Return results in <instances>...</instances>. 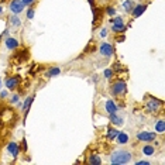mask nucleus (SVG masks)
Listing matches in <instances>:
<instances>
[{"mask_svg": "<svg viewBox=\"0 0 165 165\" xmlns=\"http://www.w3.org/2000/svg\"><path fill=\"white\" fill-rule=\"evenodd\" d=\"M131 160V153L127 150H117L111 154L110 162L114 165H121V164H127Z\"/></svg>", "mask_w": 165, "mask_h": 165, "instance_id": "f257e3e1", "label": "nucleus"}, {"mask_svg": "<svg viewBox=\"0 0 165 165\" xmlns=\"http://www.w3.org/2000/svg\"><path fill=\"white\" fill-rule=\"evenodd\" d=\"M126 91H127V85H126V82H123V81H117V82H114L111 85V93L116 96L124 95Z\"/></svg>", "mask_w": 165, "mask_h": 165, "instance_id": "f03ea898", "label": "nucleus"}, {"mask_svg": "<svg viewBox=\"0 0 165 165\" xmlns=\"http://www.w3.org/2000/svg\"><path fill=\"white\" fill-rule=\"evenodd\" d=\"M157 138V133H151V131H140L137 133V140L143 141V143H151Z\"/></svg>", "mask_w": 165, "mask_h": 165, "instance_id": "7ed1b4c3", "label": "nucleus"}, {"mask_svg": "<svg viewBox=\"0 0 165 165\" xmlns=\"http://www.w3.org/2000/svg\"><path fill=\"white\" fill-rule=\"evenodd\" d=\"M8 10L13 13V14H20V13H23V10H24V3L21 2V0H12V3L8 4Z\"/></svg>", "mask_w": 165, "mask_h": 165, "instance_id": "20e7f679", "label": "nucleus"}, {"mask_svg": "<svg viewBox=\"0 0 165 165\" xmlns=\"http://www.w3.org/2000/svg\"><path fill=\"white\" fill-rule=\"evenodd\" d=\"M99 52L103 57H111L113 55V47L109 44V42H102L99 47Z\"/></svg>", "mask_w": 165, "mask_h": 165, "instance_id": "39448f33", "label": "nucleus"}, {"mask_svg": "<svg viewBox=\"0 0 165 165\" xmlns=\"http://www.w3.org/2000/svg\"><path fill=\"white\" fill-rule=\"evenodd\" d=\"M162 104L161 100L158 99H150L148 104H147V109H148V111H157L158 109H160V106Z\"/></svg>", "mask_w": 165, "mask_h": 165, "instance_id": "423d86ee", "label": "nucleus"}, {"mask_svg": "<svg viewBox=\"0 0 165 165\" xmlns=\"http://www.w3.org/2000/svg\"><path fill=\"white\" fill-rule=\"evenodd\" d=\"M7 151L10 154H12V157H18V153H20V147H18V144H16V143H8L7 144Z\"/></svg>", "mask_w": 165, "mask_h": 165, "instance_id": "0eeeda50", "label": "nucleus"}, {"mask_svg": "<svg viewBox=\"0 0 165 165\" xmlns=\"http://www.w3.org/2000/svg\"><path fill=\"white\" fill-rule=\"evenodd\" d=\"M17 86H18V78H17V76L7 78V81H6V87H7L8 91H13V89H16Z\"/></svg>", "mask_w": 165, "mask_h": 165, "instance_id": "6e6552de", "label": "nucleus"}, {"mask_svg": "<svg viewBox=\"0 0 165 165\" xmlns=\"http://www.w3.org/2000/svg\"><path fill=\"white\" fill-rule=\"evenodd\" d=\"M104 110L107 111L109 114H111V113H117L119 107L116 106V103L113 102V100H107V102L104 103Z\"/></svg>", "mask_w": 165, "mask_h": 165, "instance_id": "1a4fd4ad", "label": "nucleus"}, {"mask_svg": "<svg viewBox=\"0 0 165 165\" xmlns=\"http://www.w3.org/2000/svg\"><path fill=\"white\" fill-rule=\"evenodd\" d=\"M145 6L144 4H137V6H134V8L131 10V13H133V17H140L143 13H144V10H145Z\"/></svg>", "mask_w": 165, "mask_h": 165, "instance_id": "9d476101", "label": "nucleus"}, {"mask_svg": "<svg viewBox=\"0 0 165 165\" xmlns=\"http://www.w3.org/2000/svg\"><path fill=\"white\" fill-rule=\"evenodd\" d=\"M6 47H7L8 50H16L17 47H18V41H17L16 38H12V37H8L6 38Z\"/></svg>", "mask_w": 165, "mask_h": 165, "instance_id": "9b49d317", "label": "nucleus"}, {"mask_svg": "<svg viewBox=\"0 0 165 165\" xmlns=\"http://www.w3.org/2000/svg\"><path fill=\"white\" fill-rule=\"evenodd\" d=\"M126 30V25H124V21H120V23H113V27H111V31L114 33H123Z\"/></svg>", "mask_w": 165, "mask_h": 165, "instance_id": "f8f14e48", "label": "nucleus"}, {"mask_svg": "<svg viewBox=\"0 0 165 165\" xmlns=\"http://www.w3.org/2000/svg\"><path fill=\"white\" fill-rule=\"evenodd\" d=\"M109 116H110V121L114 124V126H121V124L124 123L123 119H121V117H119L116 113H111V114H109Z\"/></svg>", "mask_w": 165, "mask_h": 165, "instance_id": "ddd939ff", "label": "nucleus"}, {"mask_svg": "<svg viewBox=\"0 0 165 165\" xmlns=\"http://www.w3.org/2000/svg\"><path fill=\"white\" fill-rule=\"evenodd\" d=\"M143 154L144 155H154L155 154V147L151 144H147L143 147Z\"/></svg>", "mask_w": 165, "mask_h": 165, "instance_id": "4468645a", "label": "nucleus"}, {"mask_svg": "<svg viewBox=\"0 0 165 165\" xmlns=\"http://www.w3.org/2000/svg\"><path fill=\"white\" fill-rule=\"evenodd\" d=\"M33 100H34V96H30V97H27L24 102V104H23V113L24 114H27L30 110V106H31V103H33Z\"/></svg>", "mask_w": 165, "mask_h": 165, "instance_id": "2eb2a0df", "label": "nucleus"}, {"mask_svg": "<svg viewBox=\"0 0 165 165\" xmlns=\"http://www.w3.org/2000/svg\"><path fill=\"white\" fill-rule=\"evenodd\" d=\"M87 162H89L91 165H99V164H102V158H100L97 154H93V155H91V157H89Z\"/></svg>", "mask_w": 165, "mask_h": 165, "instance_id": "dca6fc26", "label": "nucleus"}, {"mask_svg": "<svg viewBox=\"0 0 165 165\" xmlns=\"http://www.w3.org/2000/svg\"><path fill=\"white\" fill-rule=\"evenodd\" d=\"M134 6H136V3H134L133 0H126V2L123 3L124 12H127V13H131V10L134 8Z\"/></svg>", "mask_w": 165, "mask_h": 165, "instance_id": "f3484780", "label": "nucleus"}, {"mask_svg": "<svg viewBox=\"0 0 165 165\" xmlns=\"http://www.w3.org/2000/svg\"><path fill=\"white\" fill-rule=\"evenodd\" d=\"M116 138H117V141H119L120 144H127L128 143V136L126 134V133H120L119 131V134H117Z\"/></svg>", "mask_w": 165, "mask_h": 165, "instance_id": "a211bd4d", "label": "nucleus"}, {"mask_svg": "<svg viewBox=\"0 0 165 165\" xmlns=\"http://www.w3.org/2000/svg\"><path fill=\"white\" fill-rule=\"evenodd\" d=\"M164 131H165V123H164V120H158L157 124H155V133H160V134H162Z\"/></svg>", "mask_w": 165, "mask_h": 165, "instance_id": "6ab92c4d", "label": "nucleus"}, {"mask_svg": "<svg viewBox=\"0 0 165 165\" xmlns=\"http://www.w3.org/2000/svg\"><path fill=\"white\" fill-rule=\"evenodd\" d=\"M59 74H61V69H59V68H51V69L47 71L45 76L47 78H52V76H57V75H59Z\"/></svg>", "mask_w": 165, "mask_h": 165, "instance_id": "aec40b11", "label": "nucleus"}, {"mask_svg": "<svg viewBox=\"0 0 165 165\" xmlns=\"http://www.w3.org/2000/svg\"><path fill=\"white\" fill-rule=\"evenodd\" d=\"M117 134H119V131H117V130H114V128H110V130L107 131V138L110 141L114 140L116 137H117Z\"/></svg>", "mask_w": 165, "mask_h": 165, "instance_id": "412c9836", "label": "nucleus"}, {"mask_svg": "<svg viewBox=\"0 0 165 165\" xmlns=\"http://www.w3.org/2000/svg\"><path fill=\"white\" fill-rule=\"evenodd\" d=\"M10 23H12L13 25H16V27H18V25H21V21H20V18L17 17V14H14V16L10 18Z\"/></svg>", "mask_w": 165, "mask_h": 165, "instance_id": "4be33fe9", "label": "nucleus"}, {"mask_svg": "<svg viewBox=\"0 0 165 165\" xmlns=\"http://www.w3.org/2000/svg\"><path fill=\"white\" fill-rule=\"evenodd\" d=\"M103 75H104V78H106V79H110L111 76H113V71H111V69H104Z\"/></svg>", "mask_w": 165, "mask_h": 165, "instance_id": "5701e85b", "label": "nucleus"}, {"mask_svg": "<svg viewBox=\"0 0 165 165\" xmlns=\"http://www.w3.org/2000/svg\"><path fill=\"white\" fill-rule=\"evenodd\" d=\"M33 17H34V10H33V8H28V12H27V18L31 20Z\"/></svg>", "mask_w": 165, "mask_h": 165, "instance_id": "b1692460", "label": "nucleus"}, {"mask_svg": "<svg viewBox=\"0 0 165 165\" xmlns=\"http://www.w3.org/2000/svg\"><path fill=\"white\" fill-rule=\"evenodd\" d=\"M23 3H24V6H31V4L35 2V0H21Z\"/></svg>", "mask_w": 165, "mask_h": 165, "instance_id": "393cba45", "label": "nucleus"}, {"mask_svg": "<svg viewBox=\"0 0 165 165\" xmlns=\"http://www.w3.org/2000/svg\"><path fill=\"white\" fill-rule=\"evenodd\" d=\"M107 14H109V16H114V14H116V10H114L113 7H109V8H107Z\"/></svg>", "mask_w": 165, "mask_h": 165, "instance_id": "a878e982", "label": "nucleus"}, {"mask_svg": "<svg viewBox=\"0 0 165 165\" xmlns=\"http://www.w3.org/2000/svg\"><path fill=\"white\" fill-rule=\"evenodd\" d=\"M18 97H20L18 95H14L12 99H10V102H12V103H17V102H18Z\"/></svg>", "mask_w": 165, "mask_h": 165, "instance_id": "bb28decb", "label": "nucleus"}, {"mask_svg": "<svg viewBox=\"0 0 165 165\" xmlns=\"http://www.w3.org/2000/svg\"><path fill=\"white\" fill-rule=\"evenodd\" d=\"M100 35H102V37H106V35H107V30L103 28L102 30V33H100Z\"/></svg>", "mask_w": 165, "mask_h": 165, "instance_id": "cd10ccee", "label": "nucleus"}, {"mask_svg": "<svg viewBox=\"0 0 165 165\" xmlns=\"http://www.w3.org/2000/svg\"><path fill=\"white\" fill-rule=\"evenodd\" d=\"M137 165H150V162L148 161H138Z\"/></svg>", "mask_w": 165, "mask_h": 165, "instance_id": "c85d7f7f", "label": "nucleus"}, {"mask_svg": "<svg viewBox=\"0 0 165 165\" xmlns=\"http://www.w3.org/2000/svg\"><path fill=\"white\" fill-rule=\"evenodd\" d=\"M0 96H2L3 99H4V97H7V91H3L2 93H0Z\"/></svg>", "mask_w": 165, "mask_h": 165, "instance_id": "c756f323", "label": "nucleus"}, {"mask_svg": "<svg viewBox=\"0 0 165 165\" xmlns=\"http://www.w3.org/2000/svg\"><path fill=\"white\" fill-rule=\"evenodd\" d=\"M2 13H3V7L0 6V16H2Z\"/></svg>", "mask_w": 165, "mask_h": 165, "instance_id": "7c9ffc66", "label": "nucleus"}, {"mask_svg": "<svg viewBox=\"0 0 165 165\" xmlns=\"http://www.w3.org/2000/svg\"><path fill=\"white\" fill-rule=\"evenodd\" d=\"M0 86H2V81H0Z\"/></svg>", "mask_w": 165, "mask_h": 165, "instance_id": "2f4dec72", "label": "nucleus"}]
</instances>
